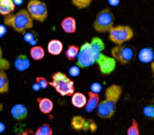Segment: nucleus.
I'll list each match as a JSON object with an SVG mask.
<instances>
[{
    "label": "nucleus",
    "mask_w": 154,
    "mask_h": 135,
    "mask_svg": "<svg viewBox=\"0 0 154 135\" xmlns=\"http://www.w3.org/2000/svg\"><path fill=\"white\" fill-rule=\"evenodd\" d=\"M14 0H0V15L7 16L9 14H12L15 10Z\"/></svg>",
    "instance_id": "15"
},
{
    "label": "nucleus",
    "mask_w": 154,
    "mask_h": 135,
    "mask_svg": "<svg viewBox=\"0 0 154 135\" xmlns=\"http://www.w3.org/2000/svg\"><path fill=\"white\" fill-rule=\"evenodd\" d=\"M115 17L110 8H104L100 10L95 16L93 21V29L98 33H108L114 26Z\"/></svg>",
    "instance_id": "5"
},
{
    "label": "nucleus",
    "mask_w": 154,
    "mask_h": 135,
    "mask_svg": "<svg viewBox=\"0 0 154 135\" xmlns=\"http://www.w3.org/2000/svg\"><path fill=\"white\" fill-rule=\"evenodd\" d=\"M138 59L142 63H151L154 60V51L150 47H144L140 49L137 55Z\"/></svg>",
    "instance_id": "14"
},
{
    "label": "nucleus",
    "mask_w": 154,
    "mask_h": 135,
    "mask_svg": "<svg viewBox=\"0 0 154 135\" xmlns=\"http://www.w3.org/2000/svg\"><path fill=\"white\" fill-rule=\"evenodd\" d=\"M5 33H6V28H5V26L0 25V38H1L3 35H5Z\"/></svg>",
    "instance_id": "34"
},
{
    "label": "nucleus",
    "mask_w": 154,
    "mask_h": 135,
    "mask_svg": "<svg viewBox=\"0 0 154 135\" xmlns=\"http://www.w3.org/2000/svg\"><path fill=\"white\" fill-rule=\"evenodd\" d=\"M29 133H30V130H27V131H24L21 135H29Z\"/></svg>",
    "instance_id": "39"
},
{
    "label": "nucleus",
    "mask_w": 154,
    "mask_h": 135,
    "mask_svg": "<svg viewBox=\"0 0 154 135\" xmlns=\"http://www.w3.org/2000/svg\"><path fill=\"white\" fill-rule=\"evenodd\" d=\"M35 82L39 85V87L41 88V89H46L47 86L49 85V82L46 80V78L42 77V76H38V77H36Z\"/></svg>",
    "instance_id": "30"
},
{
    "label": "nucleus",
    "mask_w": 154,
    "mask_h": 135,
    "mask_svg": "<svg viewBox=\"0 0 154 135\" xmlns=\"http://www.w3.org/2000/svg\"><path fill=\"white\" fill-rule=\"evenodd\" d=\"M14 3H15V5H16V4H21V3H22V0H14Z\"/></svg>",
    "instance_id": "38"
},
{
    "label": "nucleus",
    "mask_w": 154,
    "mask_h": 135,
    "mask_svg": "<svg viewBox=\"0 0 154 135\" xmlns=\"http://www.w3.org/2000/svg\"><path fill=\"white\" fill-rule=\"evenodd\" d=\"M61 28L67 34H73L76 32L77 29V23L75 18H73L71 16H67L65 18H63V20L60 23Z\"/></svg>",
    "instance_id": "13"
},
{
    "label": "nucleus",
    "mask_w": 154,
    "mask_h": 135,
    "mask_svg": "<svg viewBox=\"0 0 154 135\" xmlns=\"http://www.w3.org/2000/svg\"><path fill=\"white\" fill-rule=\"evenodd\" d=\"M90 44L92 46V48L94 49L97 53H102V51L105 49V44H104L103 40L97 36L92 38V40L90 41Z\"/></svg>",
    "instance_id": "22"
},
{
    "label": "nucleus",
    "mask_w": 154,
    "mask_h": 135,
    "mask_svg": "<svg viewBox=\"0 0 154 135\" xmlns=\"http://www.w3.org/2000/svg\"><path fill=\"white\" fill-rule=\"evenodd\" d=\"M79 48L77 45H69L67 47L66 51H65V56L69 61H72L76 59L77 55L79 53Z\"/></svg>",
    "instance_id": "23"
},
{
    "label": "nucleus",
    "mask_w": 154,
    "mask_h": 135,
    "mask_svg": "<svg viewBox=\"0 0 154 135\" xmlns=\"http://www.w3.org/2000/svg\"><path fill=\"white\" fill-rule=\"evenodd\" d=\"M14 67L18 71H25L30 67V61L28 57L24 54H20L15 58L14 60Z\"/></svg>",
    "instance_id": "16"
},
{
    "label": "nucleus",
    "mask_w": 154,
    "mask_h": 135,
    "mask_svg": "<svg viewBox=\"0 0 154 135\" xmlns=\"http://www.w3.org/2000/svg\"><path fill=\"white\" fill-rule=\"evenodd\" d=\"M92 0H71V3L79 10H83L90 6Z\"/></svg>",
    "instance_id": "26"
},
{
    "label": "nucleus",
    "mask_w": 154,
    "mask_h": 135,
    "mask_svg": "<svg viewBox=\"0 0 154 135\" xmlns=\"http://www.w3.org/2000/svg\"><path fill=\"white\" fill-rule=\"evenodd\" d=\"M105 98L100 101L96 108V114L102 119H110L115 115L117 103L122 95V87L118 84H111L105 89Z\"/></svg>",
    "instance_id": "1"
},
{
    "label": "nucleus",
    "mask_w": 154,
    "mask_h": 135,
    "mask_svg": "<svg viewBox=\"0 0 154 135\" xmlns=\"http://www.w3.org/2000/svg\"><path fill=\"white\" fill-rule=\"evenodd\" d=\"M37 103L40 112H42L43 114H49L53 110L54 104L49 98H37Z\"/></svg>",
    "instance_id": "17"
},
{
    "label": "nucleus",
    "mask_w": 154,
    "mask_h": 135,
    "mask_svg": "<svg viewBox=\"0 0 154 135\" xmlns=\"http://www.w3.org/2000/svg\"><path fill=\"white\" fill-rule=\"evenodd\" d=\"M30 56L34 60H41L45 56V51L41 46H32V48L30 49Z\"/></svg>",
    "instance_id": "20"
},
{
    "label": "nucleus",
    "mask_w": 154,
    "mask_h": 135,
    "mask_svg": "<svg viewBox=\"0 0 154 135\" xmlns=\"http://www.w3.org/2000/svg\"><path fill=\"white\" fill-rule=\"evenodd\" d=\"M100 102V96L99 93H95V92H92L89 90L88 92V99L87 102H86L85 105V111L88 113L93 112L94 110H96L98 104Z\"/></svg>",
    "instance_id": "11"
},
{
    "label": "nucleus",
    "mask_w": 154,
    "mask_h": 135,
    "mask_svg": "<svg viewBox=\"0 0 154 135\" xmlns=\"http://www.w3.org/2000/svg\"><path fill=\"white\" fill-rule=\"evenodd\" d=\"M9 67H10V63L3 57L2 48L0 47V70H1V71H5V70H7Z\"/></svg>",
    "instance_id": "29"
},
{
    "label": "nucleus",
    "mask_w": 154,
    "mask_h": 135,
    "mask_svg": "<svg viewBox=\"0 0 154 135\" xmlns=\"http://www.w3.org/2000/svg\"><path fill=\"white\" fill-rule=\"evenodd\" d=\"M111 57L121 65H127L135 58V49L127 44L115 45L111 49Z\"/></svg>",
    "instance_id": "7"
},
{
    "label": "nucleus",
    "mask_w": 154,
    "mask_h": 135,
    "mask_svg": "<svg viewBox=\"0 0 154 135\" xmlns=\"http://www.w3.org/2000/svg\"><path fill=\"white\" fill-rule=\"evenodd\" d=\"M150 67H151V71H152V75H153V82H154V60L150 63Z\"/></svg>",
    "instance_id": "37"
},
{
    "label": "nucleus",
    "mask_w": 154,
    "mask_h": 135,
    "mask_svg": "<svg viewBox=\"0 0 154 135\" xmlns=\"http://www.w3.org/2000/svg\"><path fill=\"white\" fill-rule=\"evenodd\" d=\"M3 22L6 26H10L14 31L25 33L33 27V19L26 9H21L14 14L4 16Z\"/></svg>",
    "instance_id": "2"
},
{
    "label": "nucleus",
    "mask_w": 154,
    "mask_h": 135,
    "mask_svg": "<svg viewBox=\"0 0 154 135\" xmlns=\"http://www.w3.org/2000/svg\"><path fill=\"white\" fill-rule=\"evenodd\" d=\"M61 96H71L75 91V85L65 73L57 71L52 75V81L49 83Z\"/></svg>",
    "instance_id": "3"
},
{
    "label": "nucleus",
    "mask_w": 154,
    "mask_h": 135,
    "mask_svg": "<svg viewBox=\"0 0 154 135\" xmlns=\"http://www.w3.org/2000/svg\"><path fill=\"white\" fill-rule=\"evenodd\" d=\"M142 113L145 117L149 119H154V104L150 103L144 106L142 109Z\"/></svg>",
    "instance_id": "27"
},
{
    "label": "nucleus",
    "mask_w": 154,
    "mask_h": 135,
    "mask_svg": "<svg viewBox=\"0 0 154 135\" xmlns=\"http://www.w3.org/2000/svg\"><path fill=\"white\" fill-rule=\"evenodd\" d=\"M52 134H53V130H52L50 125L47 123H44L41 126H39V128L34 133V135H52Z\"/></svg>",
    "instance_id": "25"
},
{
    "label": "nucleus",
    "mask_w": 154,
    "mask_h": 135,
    "mask_svg": "<svg viewBox=\"0 0 154 135\" xmlns=\"http://www.w3.org/2000/svg\"><path fill=\"white\" fill-rule=\"evenodd\" d=\"M108 3L111 6H117L120 3V0H108Z\"/></svg>",
    "instance_id": "33"
},
{
    "label": "nucleus",
    "mask_w": 154,
    "mask_h": 135,
    "mask_svg": "<svg viewBox=\"0 0 154 135\" xmlns=\"http://www.w3.org/2000/svg\"><path fill=\"white\" fill-rule=\"evenodd\" d=\"M6 129V126H5V124L4 123H2V122H0V133H2V132H4Z\"/></svg>",
    "instance_id": "36"
},
{
    "label": "nucleus",
    "mask_w": 154,
    "mask_h": 135,
    "mask_svg": "<svg viewBox=\"0 0 154 135\" xmlns=\"http://www.w3.org/2000/svg\"><path fill=\"white\" fill-rule=\"evenodd\" d=\"M80 67H78L77 65H74L72 67H70L69 68V74L70 76H72V77H76V76H78L80 74Z\"/></svg>",
    "instance_id": "31"
},
{
    "label": "nucleus",
    "mask_w": 154,
    "mask_h": 135,
    "mask_svg": "<svg viewBox=\"0 0 154 135\" xmlns=\"http://www.w3.org/2000/svg\"><path fill=\"white\" fill-rule=\"evenodd\" d=\"M101 53H97L92 48L90 42H85L79 48V53L76 57V65L80 68H88L91 67L96 61Z\"/></svg>",
    "instance_id": "6"
},
{
    "label": "nucleus",
    "mask_w": 154,
    "mask_h": 135,
    "mask_svg": "<svg viewBox=\"0 0 154 135\" xmlns=\"http://www.w3.org/2000/svg\"><path fill=\"white\" fill-rule=\"evenodd\" d=\"M9 90V79L5 71L0 70V94L6 93Z\"/></svg>",
    "instance_id": "21"
},
{
    "label": "nucleus",
    "mask_w": 154,
    "mask_h": 135,
    "mask_svg": "<svg viewBox=\"0 0 154 135\" xmlns=\"http://www.w3.org/2000/svg\"><path fill=\"white\" fill-rule=\"evenodd\" d=\"M87 102V96L81 92H74L71 95V103L76 108H83Z\"/></svg>",
    "instance_id": "18"
},
{
    "label": "nucleus",
    "mask_w": 154,
    "mask_h": 135,
    "mask_svg": "<svg viewBox=\"0 0 154 135\" xmlns=\"http://www.w3.org/2000/svg\"><path fill=\"white\" fill-rule=\"evenodd\" d=\"M2 107H3V106L1 105V104H0V109H1V108H2Z\"/></svg>",
    "instance_id": "40"
},
{
    "label": "nucleus",
    "mask_w": 154,
    "mask_h": 135,
    "mask_svg": "<svg viewBox=\"0 0 154 135\" xmlns=\"http://www.w3.org/2000/svg\"><path fill=\"white\" fill-rule=\"evenodd\" d=\"M101 90H102V86H101L100 83H98V82H94V83L91 84L90 91L95 92V93H99Z\"/></svg>",
    "instance_id": "32"
},
{
    "label": "nucleus",
    "mask_w": 154,
    "mask_h": 135,
    "mask_svg": "<svg viewBox=\"0 0 154 135\" xmlns=\"http://www.w3.org/2000/svg\"><path fill=\"white\" fill-rule=\"evenodd\" d=\"M126 135H140L139 124L135 120V118L132 119L130 126L127 128V131H126Z\"/></svg>",
    "instance_id": "24"
},
{
    "label": "nucleus",
    "mask_w": 154,
    "mask_h": 135,
    "mask_svg": "<svg viewBox=\"0 0 154 135\" xmlns=\"http://www.w3.org/2000/svg\"><path fill=\"white\" fill-rule=\"evenodd\" d=\"M32 89L34 90V91H39L40 89H41V88H40V87H39V85L35 82V83L32 85Z\"/></svg>",
    "instance_id": "35"
},
{
    "label": "nucleus",
    "mask_w": 154,
    "mask_h": 135,
    "mask_svg": "<svg viewBox=\"0 0 154 135\" xmlns=\"http://www.w3.org/2000/svg\"><path fill=\"white\" fill-rule=\"evenodd\" d=\"M10 114L15 120L22 121L28 116V109L23 104H15L14 106H12Z\"/></svg>",
    "instance_id": "10"
},
{
    "label": "nucleus",
    "mask_w": 154,
    "mask_h": 135,
    "mask_svg": "<svg viewBox=\"0 0 154 135\" xmlns=\"http://www.w3.org/2000/svg\"><path fill=\"white\" fill-rule=\"evenodd\" d=\"M72 126L74 129H81V128H84V129H88V128L96 129V124L94 122L86 120L81 116H74L72 118Z\"/></svg>",
    "instance_id": "12"
},
{
    "label": "nucleus",
    "mask_w": 154,
    "mask_h": 135,
    "mask_svg": "<svg viewBox=\"0 0 154 135\" xmlns=\"http://www.w3.org/2000/svg\"><path fill=\"white\" fill-rule=\"evenodd\" d=\"M134 37V30L131 26L119 24L114 25L108 32V39L115 45L125 44Z\"/></svg>",
    "instance_id": "4"
},
{
    "label": "nucleus",
    "mask_w": 154,
    "mask_h": 135,
    "mask_svg": "<svg viewBox=\"0 0 154 135\" xmlns=\"http://www.w3.org/2000/svg\"><path fill=\"white\" fill-rule=\"evenodd\" d=\"M24 40L32 46H35L36 43H37V38H36L35 33H33V32H26L25 34H24Z\"/></svg>",
    "instance_id": "28"
},
{
    "label": "nucleus",
    "mask_w": 154,
    "mask_h": 135,
    "mask_svg": "<svg viewBox=\"0 0 154 135\" xmlns=\"http://www.w3.org/2000/svg\"><path fill=\"white\" fill-rule=\"evenodd\" d=\"M96 63L99 66V70L102 75H109L113 72L116 66V61L114 58L106 56L101 53L98 57Z\"/></svg>",
    "instance_id": "9"
},
{
    "label": "nucleus",
    "mask_w": 154,
    "mask_h": 135,
    "mask_svg": "<svg viewBox=\"0 0 154 135\" xmlns=\"http://www.w3.org/2000/svg\"><path fill=\"white\" fill-rule=\"evenodd\" d=\"M27 11L33 20L43 22L48 17L47 5L41 0H29L27 3Z\"/></svg>",
    "instance_id": "8"
},
{
    "label": "nucleus",
    "mask_w": 154,
    "mask_h": 135,
    "mask_svg": "<svg viewBox=\"0 0 154 135\" xmlns=\"http://www.w3.org/2000/svg\"><path fill=\"white\" fill-rule=\"evenodd\" d=\"M47 51L51 55H59L63 51V43L58 39H52L47 44Z\"/></svg>",
    "instance_id": "19"
}]
</instances>
